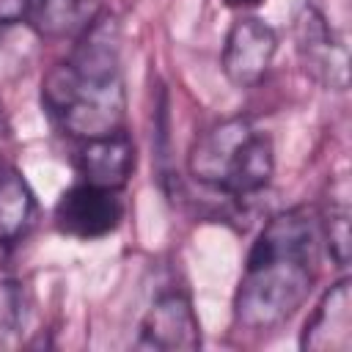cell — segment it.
Wrapping results in <instances>:
<instances>
[{
    "instance_id": "obj_1",
    "label": "cell",
    "mask_w": 352,
    "mask_h": 352,
    "mask_svg": "<svg viewBox=\"0 0 352 352\" xmlns=\"http://www.w3.org/2000/svg\"><path fill=\"white\" fill-rule=\"evenodd\" d=\"M47 116L74 140H91L124 129L121 28L110 11H99L77 38L69 60L41 80Z\"/></svg>"
},
{
    "instance_id": "obj_2",
    "label": "cell",
    "mask_w": 352,
    "mask_h": 352,
    "mask_svg": "<svg viewBox=\"0 0 352 352\" xmlns=\"http://www.w3.org/2000/svg\"><path fill=\"white\" fill-rule=\"evenodd\" d=\"M319 220L308 206L275 214L256 236L234 294V322L245 330H272L311 294L316 278Z\"/></svg>"
},
{
    "instance_id": "obj_3",
    "label": "cell",
    "mask_w": 352,
    "mask_h": 352,
    "mask_svg": "<svg viewBox=\"0 0 352 352\" xmlns=\"http://www.w3.org/2000/svg\"><path fill=\"white\" fill-rule=\"evenodd\" d=\"M187 170L209 190L231 198L253 195L272 179V138L242 116L217 121L195 138L187 157Z\"/></svg>"
},
{
    "instance_id": "obj_4",
    "label": "cell",
    "mask_w": 352,
    "mask_h": 352,
    "mask_svg": "<svg viewBox=\"0 0 352 352\" xmlns=\"http://www.w3.org/2000/svg\"><path fill=\"white\" fill-rule=\"evenodd\" d=\"M294 50L302 72L330 91L349 85V50L344 36L314 6H302L294 19Z\"/></svg>"
},
{
    "instance_id": "obj_5",
    "label": "cell",
    "mask_w": 352,
    "mask_h": 352,
    "mask_svg": "<svg viewBox=\"0 0 352 352\" xmlns=\"http://www.w3.org/2000/svg\"><path fill=\"white\" fill-rule=\"evenodd\" d=\"M124 206L118 190H107L91 182L69 187L55 204V226L74 239H102L121 226Z\"/></svg>"
},
{
    "instance_id": "obj_6",
    "label": "cell",
    "mask_w": 352,
    "mask_h": 352,
    "mask_svg": "<svg viewBox=\"0 0 352 352\" xmlns=\"http://www.w3.org/2000/svg\"><path fill=\"white\" fill-rule=\"evenodd\" d=\"M278 52V33L258 16H239L223 44V74L236 88H253L264 80Z\"/></svg>"
},
{
    "instance_id": "obj_7",
    "label": "cell",
    "mask_w": 352,
    "mask_h": 352,
    "mask_svg": "<svg viewBox=\"0 0 352 352\" xmlns=\"http://www.w3.org/2000/svg\"><path fill=\"white\" fill-rule=\"evenodd\" d=\"M140 349L192 352L201 346V324L184 292H165L154 300L140 322Z\"/></svg>"
},
{
    "instance_id": "obj_8",
    "label": "cell",
    "mask_w": 352,
    "mask_h": 352,
    "mask_svg": "<svg viewBox=\"0 0 352 352\" xmlns=\"http://www.w3.org/2000/svg\"><path fill=\"white\" fill-rule=\"evenodd\" d=\"M300 346L305 352H349L352 349V283L341 278L324 292L316 311L302 327Z\"/></svg>"
},
{
    "instance_id": "obj_9",
    "label": "cell",
    "mask_w": 352,
    "mask_h": 352,
    "mask_svg": "<svg viewBox=\"0 0 352 352\" xmlns=\"http://www.w3.org/2000/svg\"><path fill=\"white\" fill-rule=\"evenodd\" d=\"M77 170L85 182L107 187V190H121L135 168V143L126 135V129L80 140L77 148Z\"/></svg>"
},
{
    "instance_id": "obj_10",
    "label": "cell",
    "mask_w": 352,
    "mask_h": 352,
    "mask_svg": "<svg viewBox=\"0 0 352 352\" xmlns=\"http://www.w3.org/2000/svg\"><path fill=\"white\" fill-rule=\"evenodd\" d=\"M36 217V195L25 176L0 162V245L19 242Z\"/></svg>"
},
{
    "instance_id": "obj_11",
    "label": "cell",
    "mask_w": 352,
    "mask_h": 352,
    "mask_svg": "<svg viewBox=\"0 0 352 352\" xmlns=\"http://www.w3.org/2000/svg\"><path fill=\"white\" fill-rule=\"evenodd\" d=\"M33 28L47 38H63L80 33L96 16V0H36Z\"/></svg>"
},
{
    "instance_id": "obj_12",
    "label": "cell",
    "mask_w": 352,
    "mask_h": 352,
    "mask_svg": "<svg viewBox=\"0 0 352 352\" xmlns=\"http://www.w3.org/2000/svg\"><path fill=\"white\" fill-rule=\"evenodd\" d=\"M346 184L338 182L336 190H330L327 206L319 217V228L324 234L327 250L338 267H346L349 261V201H346Z\"/></svg>"
},
{
    "instance_id": "obj_13",
    "label": "cell",
    "mask_w": 352,
    "mask_h": 352,
    "mask_svg": "<svg viewBox=\"0 0 352 352\" xmlns=\"http://www.w3.org/2000/svg\"><path fill=\"white\" fill-rule=\"evenodd\" d=\"M33 300L28 289L16 280L0 283V346H16L22 344L25 327L30 322Z\"/></svg>"
},
{
    "instance_id": "obj_14",
    "label": "cell",
    "mask_w": 352,
    "mask_h": 352,
    "mask_svg": "<svg viewBox=\"0 0 352 352\" xmlns=\"http://www.w3.org/2000/svg\"><path fill=\"white\" fill-rule=\"evenodd\" d=\"M36 0H0V25H16L30 16Z\"/></svg>"
},
{
    "instance_id": "obj_15",
    "label": "cell",
    "mask_w": 352,
    "mask_h": 352,
    "mask_svg": "<svg viewBox=\"0 0 352 352\" xmlns=\"http://www.w3.org/2000/svg\"><path fill=\"white\" fill-rule=\"evenodd\" d=\"M228 8H256V6H261L264 0H223Z\"/></svg>"
},
{
    "instance_id": "obj_16",
    "label": "cell",
    "mask_w": 352,
    "mask_h": 352,
    "mask_svg": "<svg viewBox=\"0 0 352 352\" xmlns=\"http://www.w3.org/2000/svg\"><path fill=\"white\" fill-rule=\"evenodd\" d=\"M8 138V129H6V116H3V104H0V151H3V143ZM3 162V160H0Z\"/></svg>"
}]
</instances>
